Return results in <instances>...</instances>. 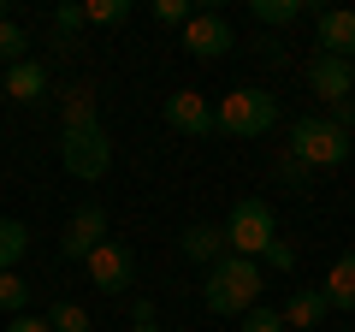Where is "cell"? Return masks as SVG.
I'll return each instance as SVG.
<instances>
[{
	"label": "cell",
	"mask_w": 355,
	"mask_h": 332,
	"mask_svg": "<svg viewBox=\"0 0 355 332\" xmlns=\"http://www.w3.org/2000/svg\"><path fill=\"white\" fill-rule=\"evenodd\" d=\"M202 303H207V315H249L254 303H261V261H249V256H225V261H214L207 267V279H202Z\"/></svg>",
	"instance_id": "cell-1"
},
{
	"label": "cell",
	"mask_w": 355,
	"mask_h": 332,
	"mask_svg": "<svg viewBox=\"0 0 355 332\" xmlns=\"http://www.w3.org/2000/svg\"><path fill=\"white\" fill-rule=\"evenodd\" d=\"M349 149H355V137H349L331 113H302V119L291 125V142H284V154H296L308 172L343 166V160H349Z\"/></svg>",
	"instance_id": "cell-2"
},
{
	"label": "cell",
	"mask_w": 355,
	"mask_h": 332,
	"mask_svg": "<svg viewBox=\"0 0 355 332\" xmlns=\"http://www.w3.org/2000/svg\"><path fill=\"white\" fill-rule=\"evenodd\" d=\"M272 125H279V95L254 90V83L231 90L214 107V131H225V137H272Z\"/></svg>",
	"instance_id": "cell-3"
},
{
	"label": "cell",
	"mask_w": 355,
	"mask_h": 332,
	"mask_svg": "<svg viewBox=\"0 0 355 332\" xmlns=\"http://www.w3.org/2000/svg\"><path fill=\"white\" fill-rule=\"evenodd\" d=\"M225 243H231V256L261 261L266 249L279 243V214H272V202H266V196H243V202L231 208V219H225Z\"/></svg>",
	"instance_id": "cell-4"
},
{
	"label": "cell",
	"mask_w": 355,
	"mask_h": 332,
	"mask_svg": "<svg viewBox=\"0 0 355 332\" xmlns=\"http://www.w3.org/2000/svg\"><path fill=\"white\" fill-rule=\"evenodd\" d=\"M60 160H65V172H71V179H83V184L107 179V166H113V142H107L101 119H95V125L60 131Z\"/></svg>",
	"instance_id": "cell-5"
},
{
	"label": "cell",
	"mask_w": 355,
	"mask_h": 332,
	"mask_svg": "<svg viewBox=\"0 0 355 332\" xmlns=\"http://www.w3.org/2000/svg\"><path fill=\"white\" fill-rule=\"evenodd\" d=\"M83 267H89V285H95L101 297H125L130 285H137V249H130L125 238H107Z\"/></svg>",
	"instance_id": "cell-6"
},
{
	"label": "cell",
	"mask_w": 355,
	"mask_h": 332,
	"mask_svg": "<svg viewBox=\"0 0 355 332\" xmlns=\"http://www.w3.org/2000/svg\"><path fill=\"white\" fill-rule=\"evenodd\" d=\"M184 48H190L196 60H225V53L237 48V30H231V18H225V13L202 6V13L184 24Z\"/></svg>",
	"instance_id": "cell-7"
},
{
	"label": "cell",
	"mask_w": 355,
	"mask_h": 332,
	"mask_svg": "<svg viewBox=\"0 0 355 332\" xmlns=\"http://www.w3.org/2000/svg\"><path fill=\"white\" fill-rule=\"evenodd\" d=\"M101 243H107V208H101V202H83L71 219H65L60 256H65V261H89Z\"/></svg>",
	"instance_id": "cell-8"
},
{
	"label": "cell",
	"mask_w": 355,
	"mask_h": 332,
	"mask_svg": "<svg viewBox=\"0 0 355 332\" xmlns=\"http://www.w3.org/2000/svg\"><path fill=\"white\" fill-rule=\"evenodd\" d=\"M160 119L178 131V137H214V107H207L202 90H178V95H166Z\"/></svg>",
	"instance_id": "cell-9"
},
{
	"label": "cell",
	"mask_w": 355,
	"mask_h": 332,
	"mask_svg": "<svg viewBox=\"0 0 355 332\" xmlns=\"http://www.w3.org/2000/svg\"><path fill=\"white\" fill-rule=\"evenodd\" d=\"M308 90H314L326 107H343L355 95V65L331 60V53H314V60H308Z\"/></svg>",
	"instance_id": "cell-10"
},
{
	"label": "cell",
	"mask_w": 355,
	"mask_h": 332,
	"mask_svg": "<svg viewBox=\"0 0 355 332\" xmlns=\"http://www.w3.org/2000/svg\"><path fill=\"white\" fill-rule=\"evenodd\" d=\"M314 53H331V60L355 65V13L349 6H331V13L314 18Z\"/></svg>",
	"instance_id": "cell-11"
},
{
	"label": "cell",
	"mask_w": 355,
	"mask_h": 332,
	"mask_svg": "<svg viewBox=\"0 0 355 332\" xmlns=\"http://www.w3.org/2000/svg\"><path fill=\"white\" fill-rule=\"evenodd\" d=\"M279 315H284V326H291V332H320V320L331 315V303H326V291H320V285H296L291 303H284Z\"/></svg>",
	"instance_id": "cell-12"
},
{
	"label": "cell",
	"mask_w": 355,
	"mask_h": 332,
	"mask_svg": "<svg viewBox=\"0 0 355 332\" xmlns=\"http://www.w3.org/2000/svg\"><path fill=\"white\" fill-rule=\"evenodd\" d=\"M178 249L190 261H202V267H214V261L231 256V243H225V226H207V219H196V226L178 231Z\"/></svg>",
	"instance_id": "cell-13"
},
{
	"label": "cell",
	"mask_w": 355,
	"mask_h": 332,
	"mask_svg": "<svg viewBox=\"0 0 355 332\" xmlns=\"http://www.w3.org/2000/svg\"><path fill=\"white\" fill-rule=\"evenodd\" d=\"M6 95L12 101H24V107H36L42 95H48V65L30 53V60H18V65H6Z\"/></svg>",
	"instance_id": "cell-14"
},
{
	"label": "cell",
	"mask_w": 355,
	"mask_h": 332,
	"mask_svg": "<svg viewBox=\"0 0 355 332\" xmlns=\"http://www.w3.org/2000/svg\"><path fill=\"white\" fill-rule=\"evenodd\" d=\"M326 303L331 308H343V315H355V249H343L338 261H331V273H326Z\"/></svg>",
	"instance_id": "cell-15"
},
{
	"label": "cell",
	"mask_w": 355,
	"mask_h": 332,
	"mask_svg": "<svg viewBox=\"0 0 355 332\" xmlns=\"http://www.w3.org/2000/svg\"><path fill=\"white\" fill-rule=\"evenodd\" d=\"M71 125H95V90L89 83H71L60 95V131H71Z\"/></svg>",
	"instance_id": "cell-16"
},
{
	"label": "cell",
	"mask_w": 355,
	"mask_h": 332,
	"mask_svg": "<svg viewBox=\"0 0 355 332\" xmlns=\"http://www.w3.org/2000/svg\"><path fill=\"white\" fill-rule=\"evenodd\" d=\"M249 13H254V24L284 30V24H296V18H308V0H249Z\"/></svg>",
	"instance_id": "cell-17"
},
{
	"label": "cell",
	"mask_w": 355,
	"mask_h": 332,
	"mask_svg": "<svg viewBox=\"0 0 355 332\" xmlns=\"http://www.w3.org/2000/svg\"><path fill=\"white\" fill-rule=\"evenodd\" d=\"M24 249H30V226L24 219H0V273H18Z\"/></svg>",
	"instance_id": "cell-18"
},
{
	"label": "cell",
	"mask_w": 355,
	"mask_h": 332,
	"mask_svg": "<svg viewBox=\"0 0 355 332\" xmlns=\"http://www.w3.org/2000/svg\"><path fill=\"white\" fill-rule=\"evenodd\" d=\"M125 18H130V0H83V24L113 30V24H125Z\"/></svg>",
	"instance_id": "cell-19"
},
{
	"label": "cell",
	"mask_w": 355,
	"mask_h": 332,
	"mask_svg": "<svg viewBox=\"0 0 355 332\" xmlns=\"http://www.w3.org/2000/svg\"><path fill=\"white\" fill-rule=\"evenodd\" d=\"M0 308H6L12 320L30 308V279H24V273H0Z\"/></svg>",
	"instance_id": "cell-20"
},
{
	"label": "cell",
	"mask_w": 355,
	"mask_h": 332,
	"mask_svg": "<svg viewBox=\"0 0 355 332\" xmlns=\"http://www.w3.org/2000/svg\"><path fill=\"white\" fill-rule=\"evenodd\" d=\"M18 60H30V36H24V24H0V65H18Z\"/></svg>",
	"instance_id": "cell-21"
},
{
	"label": "cell",
	"mask_w": 355,
	"mask_h": 332,
	"mask_svg": "<svg viewBox=\"0 0 355 332\" xmlns=\"http://www.w3.org/2000/svg\"><path fill=\"white\" fill-rule=\"evenodd\" d=\"M48 326L53 332H89V308L83 303H53L48 308Z\"/></svg>",
	"instance_id": "cell-22"
},
{
	"label": "cell",
	"mask_w": 355,
	"mask_h": 332,
	"mask_svg": "<svg viewBox=\"0 0 355 332\" xmlns=\"http://www.w3.org/2000/svg\"><path fill=\"white\" fill-rule=\"evenodd\" d=\"M196 13H202L196 0H154V24H172V30H184Z\"/></svg>",
	"instance_id": "cell-23"
},
{
	"label": "cell",
	"mask_w": 355,
	"mask_h": 332,
	"mask_svg": "<svg viewBox=\"0 0 355 332\" xmlns=\"http://www.w3.org/2000/svg\"><path fill=\"white\" fill-rule=\"evenodd\" d=\"M243 332H291V326H284L279 308H261V303H254L249 315H243Z\"/></svg>",
	"instance_id": "cell-24"
},
{
	"label": "cell",
	"mask_w": 355,
	"mask_h": 332,
	"mask_svg": "<svg viewBox=\"0 0 355 332\" xmlns=\"http://www.w3.org/2000/svg\"><path fill=\"white\" fill-rule=\"evenodd\" d=\"M272 172H279V179L291 184V190H308V179H314V172H308V166L296 160V154H279V166H272Z\"/></svg>",
	"instance_id": "cell-25"
},
{
	"label": "cell",
	"mask_w": 355,
	"mask_h": 332,
	"mask_svg": "<svg viewBox=\"0 0 355 332\" xmlns=\"http://www.w3.org/2000/svg\"><path fill=\"white\" fill-rule=\"evenodd\" d=\"M261 261H266V267H279V273H291V267H296V249H291V243L279 238V243H272V249H266Z\"/></svg>",
	"instance_id": "cell-26"
},
{
	"label": "cell",
	"mask_w": 355,
	"mask_h": 332,
	"mask_svg": "<svg viewBox=\"0 0 355 332\" xmlns=\"http://www.w3.org/2000/svg\"><path fill=\"white\" fill-rule=\"evenodd\" d=\"M53 24H60V36H65V30H83V6H60Z\"/></svg>",
	"instance_id": "cell-27"
},
{
	"label": "cell",
	"mask_w": 355,
	"mask_h": 332,
	"mask_svg": "<svg viewBox=\"0 0 355 332\" xmlns=\"http://www.w3.org/2000/svg\"><path fill=\"white\" fill-rule=\"evenodd\" d=\"M130 320H137V326H154V303H148V297H137V303H130Z\"/></svg>",
	"instance_id": "cell-28"
},
{
	"label": "cell",
	"mask_w": 355,
	"mask_h": 332,
	"mask_svg": "<svg viewBox=\"0 0 355 332\" xmlns=\"http://www.w3.org/2000/svg\"><path fill=\"white\" fill-rule=\"evenodd\" d=\"M6 332H53L48 320H30V315H18V320H6Z\"/></svg>",
	"instance_id": "cell-29"
},
{
	"label": "cell",
	"mask_w": 355,
	"mask_h": 332,
	"mask_svg": "<svg viewBox=\"0 0 355 332\" xmlns=\"http://www.w3.org/2000/svg\"><path fill=\"white\" fill-rule=\"evenodd\" d=\"M331 119H338V125H343V131H349V137H355V95H349V101H343V107H338V113H331Z\"/></svg>",
	"instance_id": "cell-30"
},
{
	"label": "cell",
	"mask_w": 355,
	"mask_h": 332,
	"mask_svg": "<svg viewBox=\"0 0 355 332\" xmlns=\"http://www.w3.org/2000/svg\"><path fill=\"white\" fill-rule=\"evenodd\" d=\"M130 332H160V326H130Z\"/></svg>",
	"instance_id": "cell-31"
}]
</instances>
